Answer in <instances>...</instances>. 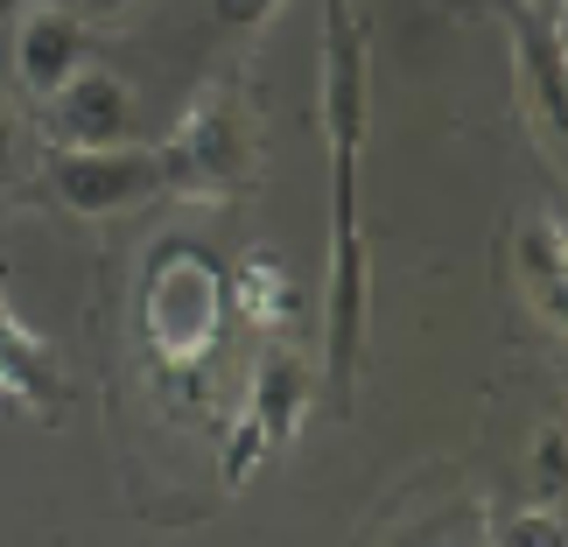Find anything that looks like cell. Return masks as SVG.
<instances>
[{"label": "cell", "mask_w": 568, "mask_h": 547, "mask_svg": "<svg viewBox=\"0 0 568 547\" xmlns=\"http://www.w3.org/2000/svg\"><path fill=\"white\" fill-rule=\"evenodd\" d=\"M0 386L21 393L29 407H57V358H42L21 331L0 323Z\"/></svg>", "instance_id": "obj_10"}, {"label": "cell", "mask_w": 568, "mask_h": 547, "mask_svg": "<svg viewBox=\"0 0 568 547\" xmlns=\"http://www.w3.org/2000/svg\"><path fill=\"white\" fill-rule=\"evenodd\" d=\"M274 302H288V274H281V260L253 253L246 274H239V310H246L253 323H274Z\"/></svg>", "instance_id": "obj_11"}, {"label": "cell", "mask_w": 568, "mask_h": 547, "mask_svg": "<svg viewBox=\"0 0 568 547\" xmlns=\"http://www.w3.org/2000/svg\"><path fill=\"white\" fill-rule=\"evenodd\" d=\"M217 310H225V288H217V267L196 246H162L148 260V288H141V323L148 344L162 352V365H196L217 344Z\"/></svg>", "instance_id": "obj_2"}, {"label": "cell", "mask_w": 568, "mask_h": 547, "mask_svg": "<svg viewBox=\"0 0 568 547\" xmlns=\"http://www.w3.org/2000/svg\"><path fill=\"white\" fill-rule=\"evenodd\" d=\"M534 492L540 506H561V422L534 435Z\"/></svg>", "instance_id": "obj_14"}, {"label": "cell", "mask_w": 568, "mask_h": 547, "mask_svg": "<svg viewBox=\"0 0 568 547\" xmlns=\"http://www.w3.org/2000/svg\"><path fill=\"white\" fill-rule=\"evenodd\" d=\"M42 134L50 148H126L134 134V92L113 71H78L71 84H57L42 105Z\"/></svg>", "instance_id": "obj_6"}, {"label": "cell", "mask_w": 568, "mask_h": 547, "mask_svg": "<svg viewBox=\"0 0 568 547\" xmlns=\"http://www.w3.org/2000/svg\"><path fill=\"white\" fill-rule=\"evenodd\" d=\"M78 8V21H113V14H126L134 0H71Z\"/></svg>", "instance_id": "obj_16"}, {"label": "cell", "mask_w": 568, "mask_h": 547, "mask_svg": "<svg viewBox=\"0 0 568 547\" xmlns=\"http://www.w3.org/2000/svg\"><path fill=\"white\" fill-rule=\"evenodd\" d=\"M267 14H274V0H217V21H232V29H253Z\"/></svg>", "instance_id": "obj_15"}, {"label": "cell", "mask_w": 568, "mask_h": 547, "mask_svg": "<svg viewBox=\"0 0 568 547\" xmlns=\"http://www.w3.org/2000/svg\"><path fill=\"white\" fill-rule=\"evenodd\" d=\"M302 407H310V379H302V365L288 352H260L253 365V393H246V414H239L232 428V456H225V485H246L253 456L281 449L302 422Z\"/></svg>", "instance_id": "obj_5"}, {"label": "cell", "mask_w": 568, "mask_h": 547, "mask_svg": "<svg viewBox=\"0 0 568 547\" xmlns=\"http://www.w3.org/2000/svg\"><path fill=\"white\" fill-rule=\"evenodd\" d=\"M21 8H29V0H0V29H8V21H21Z\"/></svg>", "instance_id": "obj_18"}, {"label": "cell", "mask_w": 568, "mask_h": 547, "mask_svg": "<svg viewBox=\"0 0 568 547\" xmlns=\"http://www.w3.org/2000/svg\"><path fill=\"white\" fill-rule=\"evenodd\" d=\"M519 288H527V302L548 323H561V232L548 217H534V225L519 232Z\"/></svg>", "instance_id": "obj_9"}, {"label": "cell", "mask_w": 568, "mask_h": 547, "mask_svg": "<svg viewBox=\"0 0 568 547\" xmlns=\"http://www.w3.org/2000/svg\"><path fill=\"white\" fill-rule=\"evenodd\" d=\"M50 190L71 217H120L134 204L169 196V169L162 148H50Z\"/></svg>", "instance_id": "obj_3"}, {"label": "cell", "mask_w": 568, "mask_h": 547, "mask_svg": "<svg viewBox=\"0 0 568 547\" xmlns=\"http://www.w3.org/2000/svg\"><path fill=\"white\" fill-rule=\"evenodd\" d=\"M169 169V196H232L253 169V141L246 120H239L232 92H204L190 105V120L176 126V141L162 148Z\"/></svg>", "instance_id": "obj_4"}, {"label": "cell", "mask_w": 568, "mask_h": 547, "mask_svg": "<svg viewBox=\"0 0 568 547\" xmlns=\"http://www.w3.org/2000/svg\"><path fill=\"white\" fill-rule=\"evenodd\" d=\"M534 21H548V29H561V0H527Z\"/></svg>", "instance_id": "obj_17"}, {"label": "cell", "mask_w": 568, "mask_h": 547, "mask_svg": "<svg viewBox=\"0 0 568 547\" xmlns=\"http://www.w3.org/2000/svg\"><path fill=\"white\" fill-rule=\"evenodd\" d=\"M21 176H29V126H21L14 92L0 84V190H14Z\"/></svg>", "instance_id": "obj_12"}, {"label": "cell", "mask_w": 568, "mask_h": 547, "mask_svg": "<svg viewBox=\"0 0 568 547\" xmlns=\"http://www.w3.org/2000/svg\"><path fill=\"white\" fill-rule=\"evenodd\" d=\"M491 547H561V506H527V513L498 519Z\"/></svg>", "instance_id": "obj_13"}, {"label": "cell", "mask_w": 568, "mask_h": 547, "mask_svg": "<svg viewBox=\"0 0 568 547\" xmlns=\"http://www.w3.org/2000/svg\"><path fill=\"white\" fill-rule=\"evenodd\" d=\"M14 71L36 99H50L57 84H71L84 71V21L63 0H42V8H21L14 21Z\"/></svg>", "instance_id": "obj_7"}, {"label": "cell", "mask_w": 568, "mask_h": 547, "mask_svg": "<svg viewBox=\"0 0 568 547\" xmlns=\"http://www.w3.org/2000/svg\"><path fill=\"white\" fill-rule=\"evenodd\" d=\"M373 63L352 0H323V134H331V386L352 401L365 352V232H358V155L373 120Z\"/></svg>", "instance_id": "obj_1"}, {"label": "cell", "mask_w": 568, "mask_h": 547, "mask_svg": "<svg viewBox=\"0 0 568 547\" xmlns=\"http://www.w3.org/2000/svg\"><path fill=\"white\" fill-rule=\"evenodd\" d=\"M519 92H527V120L548 155H561V29L548 21H519Z\"/></svg>", "instance_id": "obj_8"}]
</instances>
